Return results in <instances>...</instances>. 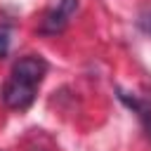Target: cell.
Instances as JSON below:
<instances>
[{
	"label": "cell",
	"mask_w": 151,
	"mask_h": 151,
	"mask_svg": "<svg viewBox=\"0 0 151 151\" xmlns=\"http://www.w3.org/2000/svg\"><path fill=\"white\" fill-rule=\"evenodd\" d=\"M35 99V87L28 85V83H21V80H9L5 83L2 87V101L7 109H14V111H24L33 104Z\"/></svg>",
	"instance_id": "cell-1"
},
{
	"label": "cell",
	"mask_w": 151,
	"mask_h": 151,
	"mask_svg": "<svg viewBox=\"0 0 151 151\" xmlns=\"http://www.w3.org/2000/svg\"><path fill=\"white\" fill-rule=\"evenodd\" d=\"M76 9H78V0H61L57 9H52V12L45 14V19H42V24H40V33H47V35L61 33Z\"/></svg>",
	"instance_id": "cell-2"
},
{
	"label": "cell",
	"mask_w": 151,
	"mask_h": 151,
	"mask_svg": "<svg viewBox=\"0 0 151 151\" xmlns=\"http://www.w3.org/2000/svg\"><path fill=\"white\" fill-rule=\"evenodd\" d=\"M47 73V64L40 59V57H24L14 64L12 68V78L14 80H21V83H28V85H38Z\"/></svg>",
	"instance_id": "cell-3"
},
{
	"label": "cell",
	"mask_w": 151,
	"mask_h": 151,
	"mask_svg": "<svg viewBox=\"0 0 151 151\" xmlns=\"http://www.w3.org/2000/svg\"><path fill=\"white\" fill-rule=\"evenodd\" d=\"M7 50H9V31L0 26V59L7 54Z\"/></svg>",
	"instance_id": "cell-4"
},
{
	"label": "cell",
	"mask_w": 151,
	"mask_h": 151,
	"mask_svg": "<svg viewBox=\"0 0 151 151\" xmlns=\"http://www.w3.org/2000/svg\"><path fill=\"white\" fill-rule=\"evenodd\" d=\"M139 26H142V31L151 33V9H149V12H144V14L139 17Z\"/></svg>",
	"instance_id": "cell-5"
}]
</instances>
